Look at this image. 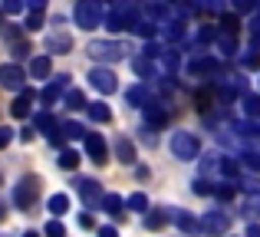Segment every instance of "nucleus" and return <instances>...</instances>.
Segmentation results:
<instances>
[{"mask_svg":"<svg viewBox=\"0 0 260 237\" xmlns=\"http://www.w3.org/2000/svg\"><path fill=\"white\" fill-rule=\"evenodd\" d=\"M99 237H119V234H115V227H99Z\"/></svg>","mask_w":260,"mask_h":237,"instance_id":"nucleus-32","label":"nucleus"},{"mask_svg":"<svg viewBox=\"0 0 260 237\" xmlns=\"http://www.w3.org/2000/svg\"><path fill=\"white\" fill-rule=\"evenodd\" d=\"M26 53H30V46H26V43H13V56H17V59H23Z\"/></svg>","mask_w":260,"mask_h":237,"instance_id":"nucleus-28","label":"nucleus"},{"mask_svg":"<svg viewBox=\"0 0 260 237\" xmlns=\"http://www.w3.org/2000/svg\"><path fill=\"white\" fill-rule=\"evenodd\" d=\"M46 237H66V227L59 224V221H50V224H46Z\"/></svg>","mask_w":260,"mask_h":237,"instance_id":"nucleus-22","label":"nucleus"},{"mask_svg":"<svg viewBox=\"0 0 260 237\" xmlns=\"http://www.w3.org/2000/svg\"><path fill=\"white\" fill-rule=\"evenodd\" d=\"M128 208H132V211H145V208H148L145 194H132V198H128Z\"/></svg>","mask_w":260,"mask_h":237,"instance_id":"nucleus-23","label":"nucleus"},{"mask_svg":"<svg viewBox=\"0 0 260 237\" xmlns=\"http://www.w3.org/2000/svg\"><path fill=\"white\" fill-rule=\"evenodd\" d=\"M161 221H165L161 214H152V218H145V224H148V227H161Z\"/></svg>","mask_w":260,"mask_h":237,"instance_id":"nucleus-30","label":"nucleus"},{"mask_svg":"<svg viewBox=\"0 0 260 237\" xmlns=\"http://www.w3.org/2000/svg\"><path fill=\"white\" fill-rule=\"evenodd\" d=\"M178 224H181L184 231H198V221L191 218V214H178Z\"/></svg>","mask_w":260,"mask_h":237,"instance_id":"nucleus-25","label":"nucleus"},{"mask_svg":"<svg viewBox=\"0 0 260 237\" xmlns=\"http://www.w3.org/2000/svg\"><path fill=\"white\" fill-rule=\"evenodd\" d=\"M128 103H132V106H142V103H145V89H142V86L128 89Z\"/></svg>","mask_w":260,"mask_h":237,"instance_id":"nucleus-24","label":"nucleus"},{"mask_svg":"<svg viewBox=\"0 0 260 237\" xmlns=\"http://www.w3.org/2000/svg\"><path fill=\"white\" fill-rule=\"evenodd\" d=\"M198 139L191 132H175L172 135V155L175 158H181V161H194L198 158Z\"/></svg>","mask_w":260,"mask_h":237,"instance_id":"nucleus-2","label":"nucleus"},{"mask_svg":"<svg viewBox=\"0 0 260 237\" xmlns=\"http://www.w3.org/2000/svg\"><path fill=\"white\" fill-rule=\"evenodd\" d=\"M13 142V128H0V148H7Z\"/></svg>","mask_w":260,"mask_h":237,"instance_id":"nucleus-27","label":"nucleus"},{"mask_svg":"<svg viewBox=\"0 0 260 237\" xmlns=\"http://www.w3.org/2000/svg\"><path fill=\"white\" fill-rule=\"evenodd\" d=\"M0 86L10 89V92H23L26 89V73L17 63H4L0 66Z\"/></svg>","mask_w":260,"mask_h":237,"instance_id":"nucleus-3","label":"nucleus"},{"mask_svg":"<svg viewBox=\"0 0 260 237\" xmlns=\"http://www.w3.org/2000/svg\"><path fill=\"white\" fill-rule=\"evenodd\" d=\"M37 194H40V178L37 175H23V178L17 181V188H13V205L17 208H33Z\"/></svg>","mask_w":260,"mask_h":237,"instance_id":"nucleus-1","label":"nucleus"},{"mask_svg":"<svg viewBox=\"0 0 260 237\" xmlns=\"http://www.w3.org/2000/svg\"><path fill=\"white\" fill-rule=\"evenodd\" d=\"M122 46L112 43V40H95V43H89V56L99 59V63H115V59H122Z\"/></svg>","mask_w":260,"mask_h":237,"instance_id":"nucleus-4","label":"nucleus"},{"mask_svg":"<svg viewBox=\"0 0 260 237\" xmlns=\"http://www.w3.org/2000/svg\"><path fill=\"white\" fill-rule=\"evenodd\" d=\"M50 73H53V63H50V56H37V59L30 63V76H33V79H46Z\"/></svg>","mask_w":260,"mask_h":237,"instance_id":"nucleus-12","label":"nucleus"},{"mask_svg":"<svg viewBox=\"0 0 260 237\" xmlns=\"http://www.w3.org/2000/svg\"><path fill=\"white\" fill-rule=\"evenodd\" d=\"M247 112H250V116H260V96H250L247 99Z\"/></svg>","mask_w":260,"mask_h":237,"instance_id":"nucleus-26","label":"nucleus"},{"mask_svg":"<svg viewBox=\"0 0 260 237\" xmlns=\"http://www.w3.org/2000/svg\"><path fill=\"white\" fill-rule=\"evenodd\" d=\"M23 237H40V234H33V231H26V234H23Z\"/></svg>","mask_w":260,"mask_h":237,"instance_id":"nucleus-34","label":"nucleus"},{"mask_svg":"<svg viewBox=\"0 0 260 237\" xmlns=\"http://www.w3.org/2000/svg\"><path fill=\"white\" fill-rule=\"evenodd\" d=\"M247 237H260V227L254 224V227H250V231H247Z\"/></svg>","mask_w":260,"mask_h":237,"instance_id":"nucleus-33","label":"nucleus"},{"mask_svg":"<svg viewBox=\"0 0 260 237\" xmlns=\"http://www.w3.org/2000/svg\"><path fill=\"white\" fill-rule=\"evenodd\" d=\"M76 188H79V194H83V201H99V185H95L92 178H83V181H76Z\"/></svg>","mask_w":260,"mask_h":237,"instance_id":"nucleus-13","label":"nucleus"},{"mask_svg":"<svg viewBox=\"0 0 260 237\" xmlns=\"http://www.w3.org/2000/svg\"><path fill=\"white\" fill-rule=\"evenodd\" d=\"M201 227H204V231H211V234H224V231H228V218L214 211V214H208V218L201 221Z\"/></svg>","mask_w":260,"mask_h":237,"instance_id":"nucleus-11","label":"nucleus"},{"mask_svg":"<svg viewBox=\"0 0 260 237\" xmlns=\"http://www.w3.org/2000/svg\"><path fill=\"white\" fill-rule=\"evenodd\" d=\"M33 128H40V132H56V122H53V116H50V112H40V116H33Z\"/></svg>","mask_w":260,"mask_h":237,"instance_id":"nucleus-15","label":"nucleus"},{"mask_svg":"<svg viewBox=\"0 0 260 237\" xmlns=\"http://www.w3.org/2000/svg\"><path fill=\"white\" fill-rule=\"evenodd\" d=\"M66 86H70V76H56V79H53V83L46 86L43 92H40V99H43L46 106H53V103H56V99H59V92L66 89Z\"/></svg>","mask_w":260,"mask_h":237,"instance_id":"nucleus-9","label":"nucleus"},{"mask_svg":"<svg viewBox=\"0 0 260 237\" xmlns=\"http://www.w3.org/2000/svg\"><path fill=\"white\" fill-rule=\"evenodd\" d=\"M76 23L83 26V30H95L99 26V20H102V7L99 4H76Z\"/></svg>","mask_w":260,"mask_h":237,"instance_id":"nucleus-5","label":"nucleus"},{"mask_svg":"<svg viewBox=\"0 0 260 237\" xmlns=\"http://www.w3.org/2000/svg\"><path fill=\"white\" fill-rule=\"evenodd\" d=\"M0 13H4V10H0Z\"/></svg>","mask_w":260,"mask_h":237,"instance_id":"nucleus-35","label":"nucleus"},{"mask_svg":"<svg viewBox=\"0 0 260 237\" xmlns=\"http://www.w3.org/2000/svg\"><path fill=\"white\" fill-rule=\"evenodd\" d=\"M73 46V40L66 37V33H50V37H46V50L50 53H66Z\"/></svg>","mask_w":260,"mask_h":237,"instance_id":"nucleus-10","label":"nucleus"},{"mask_svg":"<svg viewBox=\"0 0 260 237\" xmlns=\"http://www.w3.org/2000/svg\"><path fill=\"white\" fill-rule=\"evenodd\" d=\"M102 208L119 218V214H122V198H119V194H106V198H102Z\"/></svg>","mask_w":260,"mask_h":237,"instance_id":"nucleus-19","label":"nucleus"},{"mask_svg":"<svg viewBox=\"0 0 260 237\" xmlns=\"http://www.w3.org/2000/svg\"><path fill=\"white\" fill-rule=\"evenodd\" d=\"M89 86H92V89H99L102 96H109V92H115V73L99 66V70L89 73Z\"/></svg>","mask_w":260,"mask_h":237,"instance_id":"nucleus-6","label":"nucleus"},{"mask_svg":"<svg viewBox=\"0 0 260 237\" xmlns=\"http://www.w3.org/2000/svg\"><path fill=\"white\" fill-rule=\"evenodd\" d=\"M59 168H66V172H73V168H76L79 165V155L76 152H73V148H63V152H59Z\"/></svg>","mask_w":260,"mask_h":237,"instance_id":"nucleus-17","label":"nucleus"},{"mask_svg":"<svg viewBox=\"0 0 260 237\" xmlns=\"http://www.w3.org/2000/svg\"><path fill=\"white\" fill-rule=\"evenodd\" d=\"M89 119H92V122H109L112 112H109L106 103H92V106H89Z\"/></svg>","mask_w":260,"mask_h":237,"instance_id":"nucleus-16","label":"nucleus"},{"mask_svg":"<svg viewBox=\"0 0 260 237\" xmlns=\"http://www.w3.org/2000/svg\"><path fill=\"white\" fill-rule=\"evenodd\" d=\"M115 152H119V161H125V165H132V161H135V148H132V142H128V139L115 142Z\"/></svg>","mask_w":260,"mask_h":237,"instance_id":"nucleus-14","label":"nucleus"},{"mask_svg":"<svg viewBox=\"0 0 260 237\" xmlns=\"http://www.w3.org/2000/svg\"><path fill=\"white\" fill-rule=\"evenodd\" d=\"M86 152H89V158L95 161V165H102L106 161V139L102 135H86Z\"/></svg>","mask_w":260,"mask_h":237,"instance_id":"nucleus-8","label":"nucleus"},{"mask_svg":"<svg viewBox=\"0 0 260 237\" xmlns=\"http://www.w3.org/2000/svg\"><path fill=\"white\" fill-rule=\"evenodd\" d=\"M33 99H37V92H33V89H23L17 99H13V106H10V116H17V119H26V116H30V106H33Z\"/></svg>","mask_w":260,"mask_h":237,"instance_id":"nucleus-7","label":"nucleus"},{"mask_svg":"<svg viewBox=\"0 0 260 237\" xmlns=\"http://www.w3.org/2000/svg\"><path fill=\"white\" fill-rule=\"evenodd\" d=\"M66 106H70V109H86V96L79 89H70L66 92Z\"/></svg>","mask_w":260,"mask_h":237,"instance_id":"nucleus-21","label":"nucleus"},{"mask_svg":"<svg viewBox=\"0 0 260 237\" xmlns=\"http://www.w3.org/2000/svg\"><path fill=\"white\" fill-rule=\"evenodd\" d=\"M4 10H7V13H20V10H23V4H17V0H10V4H4Z\"/></svg>","mask_w":260,"mask_h":237,"instance_id":"nucleus-29","label":"nucleus"},{"mask_svg":"<svg viewBox=\"0 0 260 237\" xmlns=\"http://www.w3.org/2000/svg\"><path fill=\"white\" fill-rule=\"evenodd\" d=\"M194 191H198V194H208V191H211V185H208V181H198Z\"/></svg>","mask_w":260,"mask_h":237,"instance_id":"nucleus-31","label":"nucleus"},{"mask_svg":"<svg viewBox=\"0 0 260 237\" xmlns=\"http://www.w3.org/2000/svg\"><path fill=\"white\" fill-rule=\"evenodd\" d=\"M63 135L66 139H86V128L79 122H63Z\"/></svg>","mask_w":260,"mask_h":237,"instance_id":"nucleus-20","label":"nucleus"},{"mask_svg":"<svg viewBox=\"0 0 260 237\" xmlns=\"http://www.w3.org/2000/svg\"><path fill=\"white\" fill-rule=\"evenodd\" d=\"M46 208H50V211L59 218V214H66V211H70V198H66V194H53V198H50V205H46Z\"/></svg>","mask_w":260,"mask_h":237,"instance_id":"nucleus-18","label":"nucleus"}]
</instances>
